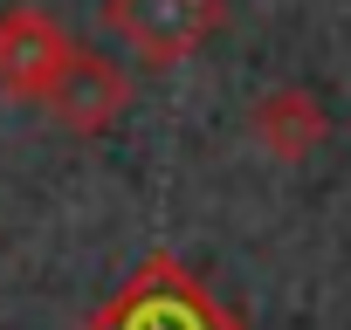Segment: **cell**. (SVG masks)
Returning <instances> with one entry per match:
<instances>
[{
	"instance_id": "1",
	"label": "cell",
	"mask_w": 351,
	"mask_h": 330,
	"mask_svg": "<svg viewBox=\"0 0 351 330\" xmlns=\"http://www.w3.org/2000/svg\"><path fill=\"white\" fill-rule=\"evenodd\" d=\"M76 330H248L221 296H214V282L193 268V262H180V255H145Z\"/></svg>"
},
{
	"instance_id": "4",
	"label": "cell",
	"mask_w": 351,
	"mask_h": 330,
	"mask_svg": "<svg viewBox=\"0 0 351 330\" xmlns=\"http://www.w3.org/2000/svg\"><path fill=\"white\" fill-rule=\"evenodd\" d=\"M69 49L76 42L62 35V21L49 8H0V97L42 103V90L62 69Z\"/></svg>"
},
{
	"instance_id": "5",
	"label": "cell",
	"mask_w": 351,
	"mask_h": 330,
	"mask_svg": "<svg viewBox=\"0 0 351 330\" xmlns=\"http://www.w3.org/2000/svg\"><path fill=\"white\" fill-rule=\"evenodd\" d=\"M248 138H255L276 165H303V158L330 138V110H324L317 90L276 83V90H262V97L248 103Z\"/></svg>"
},
{
	"instance_id": "2",
	"label": "cell",
	"mask_w": 351,
	"mask_h": 330,
	"mask_svg": "<svg viewBox=\"0 0 351 330\" xmlns=\"http://www.w3.org/2000/svg\"><path fill=\"white\" fill-rule=\"evenodd\" d=\"M97 14L145 69H172L228 28V0H104Z\"/></svg>"
},
{
	"instance_id": "3",
	"label": "cell",
	"mask_w": 351,
	"mask_h": 330,
	"mask_svg": "<svg viewBox=\"0 0 351 330\" xmlns=\"http://www.w3.org/2000/svg\"><path fill=\"white\" fill-rule=\"evenodd\" d=\"M42 110L69 131V138H104L124 110H131V76L104 55V49H69L62 69L42 90Z\"/></svg>"
}]
</instances>
